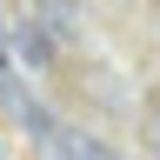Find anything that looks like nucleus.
I'll return each instance as SVG.
<instances>
[{
  "instance_id": "7ed1b4c3",
  "label": "nucleus",
  "mask_w": 160,
  "mask_h": 160,
  "mask_svg": "<svg viewBox=\"0 0 160 160\" xmlns=\"http://www.w3.org/2000/svg\"><path fill=\"white\" fill-rule=\"evenodd\" d=\"M40 27H47L53 40L73 33V0H40Z\"/></svg>"
},
{
  "instance_id": "20e7f679",
  "label": "nucleus",
  "mask_w": 160,
  "mask_h": 160,
  "mask_svg": "<svg viewBox=\"0 0 160 160\" xmlns=\"http://www.w3.org/2000/svg\"><path fill=\"white\" fill-rule=\"evenodd\" d=\"M140 140H147V153L160 160V93L147 100V113H140Z\"/></svg>"
},
{
  "instance_id": "f03ea898",
  "label": "nucleus",
  "mask_w": 160,
  "mask_h": 160,
  "mask_svg": "<svg viewBox=\"0 0 160 160\" xmlns=\"http://www.w3.org/2000/svg\"><path fill=\"white\" fill-rule=\"evenodd\" d=\"M47 147H53L60 160H120L113 147H100V140H93V133H53V140H47Z\"/></svg>"
},
{
  "instance_id": "f257e3e1",
  "label": "nucleus",
  "mask_w": 160,
  "mask_h": 160,
  "mask_svg": "<svg viewBox=\"0 0 160 160\" xmlns=\"http://www.w3.org/2000/svg\"><path fill=\"white\" fill-rule=\"evenodd\" d=\"M7 47L20 53V67H53V33L47 27H40V20H13V27H7Z\"/></svg>"
}]
</instances>
